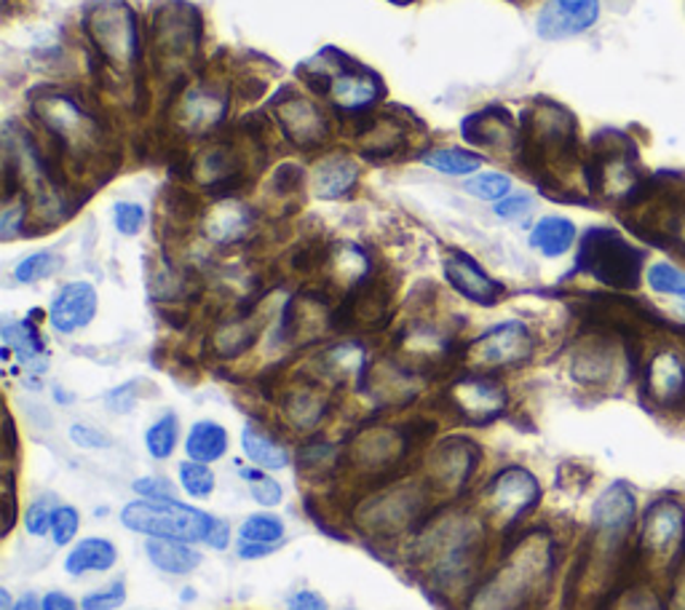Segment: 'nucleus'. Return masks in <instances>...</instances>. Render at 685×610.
<instances>
[{
  "label": "nucleus",
  "instance_id": "19",
  "mask_svg": "<svg viewBox=\"0 0 685 610\" xmlns=\"http://www.w3.org/2000/svg\"><path fill=\"white\" fill-rule=\"evenodd\" d=\"M381 95L375 80H370L368 75L362 73H340L335 78H329V97H333L335 104L346 110H357L364 108Z\"/></svg>",
  "mask_w": 685,
  "mask_h": 610
},
{
  "label": "nucleus",
  "instance_id": "40",
  "mask_svg": "<svg viewBox=\"0 0 685 610\" xmlns=\"http://www.w3.org/2000/svg\"><path fill=\"white\" fill-rule=\"evenodd\" d=\"M70 441H73L75 447H80V450H108L110 447L108 434L95 426H84V423H75V426L70 428Z\"/></svg>",
  "mask_w": 685,
  "mask_h": 610
},
{
  "label": "nucleus",
  "instance_id": "50",
  "mask_svg": "<svg viewBox=\"0 0 685 610\" xmlns=\"http://www.w3.org/2000/svg\"><path fill=\"white\" fill-rule=\"evenodd\" d=\"M14 610H43V600H38L35 595H25L20 602H16Z\"/></svg>",
  "mask_w": 685,
  "mask_h": 610
},
{
  "label": "nucleus",
  "instance_id": "4",
  "mask_svg": "<svg viewBox=\"0 0 685 610\" xmlns=\"http://www.w3.org/2000/svg\"><path fill=\"white\" fill-rule=\"evenodd\" d=\"M600 20V0H547L538 11L536 33L544 40H565L582 35Z\"/></svg>",
  "mask_w": 685,
  "mask_h": 610
},
{
  "label": "nucleus",
  "instance_id": "49",
  "mask_svg": "<svg viewBox=\"0 0 685 610\" xmlns=\"http://www.w3.org/2000/svg\"><path fill=\"white\" fill-rule=\"evenodd\" d=\"M276 546L274 544H254V541H239V557L241 560H260V557L271 555Z\"/></svg>",
  "mask_w": 685,
  "mask_h": 610
},
{
  "label": "nucleus",
  "instance_id": "28",
  "mask_svg": "<svg viewBox=\"0 0 685 610\" xmlns=\"http://www.w3.org/2000/svg\"><path fill=\"white\" fill-rule=\"evenodd\" d=\"M249 225V217L247 212L239 207H220L217 212L212 214V223H209V236L214 238V241L225 244V241H236L244 231H247Z\"/></svg>",
  "mask_w": 685,
  "mask_h": 610
},
{
  "label": "nucleus",
  "instance_id": "9",
  "mask_svg": "<svg viewBox=\"0 0 685 610\" xmlns=\"http://www.w3.org/2000/svg\"><path fill=\"white\" fill-rule=\"evenodd\" d=\"M584 260L591 269V273L608 284L626 282L624 276H630V265L635 269L630 249H626L619 238L608 234H595L591 238H586Z\"/></svg>",
  "mask_w": 685,
  "mask_h": 610
},
{
  "label": "nucleus",
  "instance_id": "5",
  "mask_svg": "<svg viewBox=\"0 0 685 610\" xmlns=\"http://www.w3.org/2000/svg\"><path fill=\"white\" fill-rule=\"evenodd\" d=\"M538 480L525 469H507L490 482L487 487V498H490V509L496 514H503L509 522H516L522 514H527L538 503Z\"/></svg>",
  "mask_w": 685,
  "mask_h": 610
},
{
  "label": "nucleus",
  "instance_id": "48",
  "mask_svg": "<svg viewBox=\"0 0 685 610\" xmlns=\"http://www.w3.org/2000/svg\"><path fill=\"white\" fill-rule=\"evenodd\" d=\"M43 610H78V602L65 592H49L43 597Z\"/></svg>",
  "mask_w": 685,
  "mask_h": 610
},
{
  "label": "nucleus",
  "instance_id": "35",
  "mask_svg": "<svg viewBox=\"0 0 685 610\" xmlns=\"http://www.w3.org/2000/svg\"><path fill=\"white\" fill-rule=\"evenodd\" d=\"M80 527V514L73 507H57L51 514V538L57 546H67L78 536Z\"/></svg>",
  "mask_w": 685,
  "mask_h": 610
},
{
  "label": "nucleus",
  "instance_id": "3",
  "mask_svg": "<svg viewBox=\"0 0 685 610\" xmlns=\"http://www.w3.org/2000/svg\"><path fill=\"white\" fill-rule=\"evenodd\" d=\"M533 353V335L522 322H501L472 343V359L482 368H509Z\"/></svg>",
  "mask_w": 685,
  "mask_h": 610
},
{
  "label": "nucleus",
  "instance_id": "12",
  "mask_svg": "<svg viewBox=\"0 0 685 610\" xmlns=\"http://www.w3.org/2000/svg\"><path fill=\"white\" fill-rule=\"evenodd\" d=\"M119 562V549L108 538H84L70 549L65 560V571L70 576H84V573H104Z\"/></svg>",
  "mask_w": 685,
  "mask_h": 610
},
{
  "label": "nucleus",
  "instance_id": "34",
  "mask_svg": "<svg viewBox=\"0 0 685 610\" xmlns=\"http://www.w3.org/2000/svg\"><path fill=\"white\" fill-rule=\"evenodd\" d=\"M252 340H254V329L249 327L247 322L225 324V327L217 333V348L223 357H236V353H241L244 348L252 346Z\"/></svg>",
  "mask_w": 685,
  "mask_h": 610
},
{
  "label": "nucleus",
  "instance_id": "45",
  "mask_svg": "<svg viewBox=\"0 0 685 610\" xmlns=\"http://www.w3.org/2000/svg\"><path fill=\"white\" fill-rule=\"evenodd\" d=\"M287 610H329V606L316 592L298 589L287 597Z\"/></svg>",
  "mask_w": 685,
  "mask_h": 610
},
{
  "label": "nucleus",
  "instance_id": "37",
  "mask_svg": "<svg viewBox=\"0 0 685 610\" xmlns=\"http://www.w3.org/2000/svg\"><path fill=\"white\" fill-rule=\"evenodd\" d=\"M185 113H188L194 129H204L207 124H212V121L220 119V113H223V104H220V100H214V97L201 95L199 91V95L190 97Z\"/></svg>",
  "mask_w": 685,
  "mask_h": 610
},
{
  "label": "nucleus",
  "instance_id": "7",
  "mask_svg": "<svg viewBox=\"0 0 685 610\" xmlns=\"http://www.w3.org/2000/svg\"><path fill=\"white\" fill-rule=\"evenodd\" d=\"M97 313V289L86 282H73L62 287L49 308V322L57 333L70 335L86 327Z\"/></svg>",
  "mask_w": 685,
  "mask_h": 610
},
{
  "label": "nucleus",
  "instance_id": "8",
  "mask_svg": "<svg viewBox=\"0 0 685 610\" xmlns=\"http://www.w3.org/2000/svg\"><path fill=\"white\" fill-rule=\"evenodd\" d=\"M452 404L466 421H490L493 415L503 410L507 394L498 383L485 381V377H466L458 381L450 391Z\"/></svg>",
  "mask_w": 685,
  "mask_h": 610
},
{
  "label": "nucleus",
  "instance_id": "23",
  "mask_svg": "<svg viewBox=\"0 0 685 610\" xmlns=\"http://www.w3.org/2000/svg\"><path fill=\"white\" fill-rule=\"evenodd\" d=\"M177 437H179L177 415H174V412H166L164 418H159V421L145 432V447H148L150 458H155V461L172 458V452L177 450Z\"/></svg>",
  "mask_w": 685,
  "mask_h": 610
},
{
  "label": "nucleus",
  "instance_id": "29",
  "mask_svg": "<svg viewBox=\"0 0 685 610\" xmlns=\"http://www.w3.org/2000/svg\"><path fill=\"white\" fill-rule=\"evenodd\" d=\"M648 287L659 295H672V298L685 303V273L672 263H653L648 269Z\"/></svg>",
  "mask_w": 685,
  "mask_h": 610
},
{
  "label": "nucleus",
  "instance_id": "11",
  "mask_svg": "<svg viewBox=\"0 0 685 610\" xmlns=\"http://www.w3.org/2000/svg\"><path fill=\"white\" fill-rule=\"evenodd\" d=\"M477 466V447L469 441H447L437 450L432 461V474L437 476L439 485L461 487Z\"/></svg>",
  "mask_w": 685,
  "mask_h": 610
},
{
  "label": "nucleus",
  "instance_id": "1",
  "mask_svg": "<svg viewBox=\"0 0 685 610\" xmlns=\"http://www.w3.org/2000/svg\"><path fill=\"white\" fill-rule=\"evenodd\" d=\"M212 522V514L188 507V503L174 501V498H166V501L139 498V501L126 503L121 509V525L135 533H142L148 538H170V541H207Z\"/></svg>",
  "mask_w": 685,
  "mask_h": 610
},
{
  "label": "nucleus",
  "instance_id": "10",
  "mask_svg": "<svg viewBox=\"0 0 685 610\" xmlns=\"http://www.w3.org/2000/svg\"><path fill=\"white\" fill-rule=\"evenodd\" d=\"M632 522H635V496H632L630 487L616 482L591 507V525L597 531L611 533V536H621V533L630 531Z\"/></svg>",
  "mask_w": 685,
  "mask_h": 610
},
{
  "label": "nucleus",
  "instance_id": "6",
  "mask_svg": "<svg viewBox=\"0 0 685 610\" xmlns=\"http://www.w3.org/2000/svg\"><path fill=\"white\" fill-rule=\"evenodd\" d=\"M445 276L447 282L452 284V289H456L458 295H463V298L472 300V303L493 306L498 303V298L503 295L501 284H498L496 278L487 276V273L479 269L477 260H472L463 252H447Z\"/></svg>",
  "mask_w": 685,
  "mask_h": 610
},
{
  "label": "nucleus",
  "instance_id": "22",
  "mask_svg": "<svg viewBox=\"0 0 685 610\" xmlns=\"http://www.w3.org/2000/svg\"><path fill=\"white\" fill-rule=\"evenodd\" d=\"M651 388L659 399L670 402L685 391V362L675 353H664L651 364Z\"/></svg>",
  "mask_w": 685,
  "mask_h": 610
},
{
  "label": "nucleus",
  "instance_id": "47",
  "mask_svg": "<svg viewBox=\"0 0 685 610\" xmlns=\"http://www.w3.org/2000/svg\"><path fill=\"white\" fill-rule=\"evenodd\" d=\"M204 544H209V546H212V549H217V551L228 549V546H231V525H228V522L220 520V516H214L212 531H209V536H207Z\"/></svg>",
  "mask_w": 685,
  "mask_h": 610
},
{
  "label": "nucleus",
  "instance_id": "26",
  "mask_svg": "<svg viewBox=\"0 0 685 610\" xmlns=\"http://www.w3.org/2000/svg\"><path fill=\"white\" fill-rule=\"evenodd\" d=\"M648 538L656 549H667L672 541H677L683 533V514L677 507H659L648 522Z\"/></svg>",
  "mask_w": 685,
  "mask_h": 610
},
{
  "label": "nucleus",
  "instance_id": "33",
  "mask_svg": "<svg viewBox=\"0 0 685 610\" xmlns=\"http://www.w3.org/2000/svg\"><path fill=\"white\" fill-rule=\"evenodd\" d=\"M57 269H60V260H57V254L51 252H35L30 254V258L22 260L20 265H16V282L22 284H33V282H40V278L51 276Z\"/></svg>",
  "mask_w": 685,
  "mask_h": 610
},
{
  "label": "nucleus",
  "instance_id": "27",
  "mask_svg": "<svg viewBox=\"0 0 685 610\" xmlns=\"http://www.w3.org/2000/svg\"><path fill=\"white\" fill-rule=\"evenodd\" d=\"M239 538L254 544H278L284 538V520L274 514H249L239 525Z\"/></svg>",
  "mask_w": 685,
  "mask_h": 610
},
{
  "label": "nucleus",
  "instance_id": "13",
  "mask_svg": "<svg viewBox=\"0 0 685 610\" xmlns=\"http://www.w3.org/2000/svg\"><path fill=\"white\" fill-rule=\"evenodd\" d=\"M145 555L161 573H170V576H188L201 565L199 551L190 549L185 541H170V538H150Z\"/></svg>",
  "mask_w": 685,
  "mask_h": 610
},
{
  "label": "nucleus",
  "instance_id": "39",
  "mask_svg": "<svg viewBox=\"0 0 685 610\" xmlns=\"http://www.w3.org/2000/svg\"><path fill=\"white\" fill-rule=\"evenodd\" d=\"M113 220L115 228L124 236H137L145 225V209L139 203L132 201H119L113 207Z\"/></svg>",
  "mask_w": 685,
  "mask_h": 610
},
{
  "label": "nucleus",
  "instance_id": "14",
  "mask_svg": "<svg viewBox=\"0 0 685 610\" xmlns=\"http://www.w3.org/2000/svg\"><path fill=\"white\" fill-rule=\"evenodd\" d=\"M278 121L284 124V132H287L298 145L316 142L324 132V119L319 115V110L306 100L282 102V108H278Z\"/></svg>",
  "mask_w": 685,
  "mask_h": 610
},
{
  "label": "nucleus",
  "instance_id": "31",
  "mask_svg": "<svg viewBox=\"0 0 685 610\" xmlns=\"http://www.w3.org/2000/svg\"><path fill=\"white\" fill-rule=\"evenodd\" d=\"M179 487L190 498H207L214 493V474L209 472L207 463L185 461L179 463Z\"/></svg>",
  "mask_w": 685,
  "mask_h": 610
},
{
  "label": "nucleus",
  "instance_id": "44",
  "mask_svg": "<svg viewBox=\"0 0 685 610\" xmlns=\"http://www.w3.org/2000/svg\"><path fill=\"white\" fill-rule=\"evenodd\" d=\"M135 386L137 383H126V386L113 388V391L108 394V407L115 412V415H124V412L135 410V404H137Z\"/></svg>",
  "mask_w": 685,
  "mask_h": 610
},
{
  "label": "nucleus",
  "instance_id": "46",
  "mask_svg": "<svg viewBox=\"0 0 685 610\" xmlns=\"http://www.w3.org/2000/svg\"><path fill=\"white\" fill-rule=\"evenodd\" d=\"M22 220H25V207H22V201L5 207L3 217H0V236H3L5 241L14 238L22 231Z\"/></svg>",
  "mask_w": 685,
  "mask_h": 610
},
{
  "label": "nucleus",
  "instance_id": "43",
  "mask_svg": "<svg viewBox=\"0 0 685 610\" xmlns=\"http://www.w3.org/2000/svg\"><path fill=\"white\" fill-rule=\"evenodd\" d=\"M533 209V199L527 194L507 196L503 201L496 203V214L501 220H522Z\"/></svg>",
  "mask_w": 685,
  "mask_h": 610
},
{
  "label": "nucleus",
  "instance_id": "42",
  "mask_svg": "<svg viewBox=\"0 0 685 610\" xmlns=\"http://www.w3.org/2000/svg\"><path fill=\"white\" fill-rule=\"evenodd\" d=\"M135 493L142 498H150V501H166V498H174V485L170 480H161V476H145V480H137Z\"/></svg>",
  "mask_w": 685,
  "mask_h": 610
},
{
  "label": "nucleus",
  "instance_id": "51",
  "mask_svg": "<svg viewBox=\"0 0 685 610\" xmlns=\"http://www.w3.org/2000/svg\"><path fill=\"white\" fill-rule=\"evenodd\" d=\"M0 610H14V606H11L9 589H0Z\"/></svg>",
  "mask_w": 685,
  "mask_h": 610
},
{
  "label": "nucleus",
  "instance_id": "20",
  "mask_svg": "<svg viewBox=\"0 0 685 610\" xmlns=\"http://www.w3.org/2000/svg\"><path fill=\"white\" fill-rule=\"evenodd\" d=\"M509 135H512V121L503 115V110H485L463 124V137L487 148H503Z\"/></svg>",
  "mask_w": 685,
  "mask_h": 610
},
{
  "label": "nucleus",
  "instance_id": "38",
  "mask_svg": "<svg viewBox=\"0 0 685 610\" xmlns=\"http://www.w3.org/2000/svg\"><path fill=\"white\" fill-rule=\"evenodd\" d=\"M324 407L319 404V399H313L311 394H295L287 402V415L289 421L298 423L300 428H309L322 418Z\"/></svg>",
  "mask_w": 685,
  "mask_h": 610
},
{
  "label": "nucleus",
  "instance_id": "30",
  "mask_svg": "<svg viewBox=\"0 0 685 610\" xmlns=\"http://www.w3.org/2000/svg\"><path fill=\"white\" fill-rule=\"evenodd\" d=\"M466 190L474 196V199L482 201H503L507 196H512V179L501 172H487L477 174L466 183Z\"/></svg>",
  "mask_w": 685,
  "mask_h": 610
},
{
  "label": "nucleus",
  "instance_id": "17",
  "mask_svg": "<svg viewBox=\"0 0 685 610\" xmlns=\"http://www.w3.org/2000/svg\"><path fill=\"white\" fill-rule=\"evenodd\" d=\"M38 115L49 124L51 132H57L62 139H70V142L86 137V132H89L86 115L65 97H46V100H40Z\"/></svg>",
  "mask_w": 685,
  "mask_h": 610
},
{
  "label": "nucleus",
  "instance_id": "24",
  "mask_svg": "<svg viewBox=\"0 0 685 610\" xmlns=\"http://www.w3.org/2000/svg\"><path fill=\"white\" fill-rule=\"evenodd\" d=\"M426 161L432 170L452 174V177H463V174H474L482 166V155L469 153V150L461 148H443V150H432L426 153Z\"/></svg>",
  "mask_w": 685,
  "mask_h": 610
},
{
  "label": "nucleus",
  "instance_id": "15",
  "mask_svg": "<svg viewBox=\"0 0 685 610\" xmlns=\"http://www.w3.org/2000/svg\"><path fill=\"white\" fill-rule=\"evenodd\" d=\"M185 452L190 461L217 463L228 452V432L214 421H199L190 426L188 439H185Z\"/></svg>",
  "mask_w": 685,
  "mask_h": 610
},
{
  "label": "nucleus",
  "instance_id": "36",
  "mask_svg": "<svg viewBox=\"0 0 685 610\" xmlns=\"http://www.w3.org/2000/svg\"><path fill=\"white\" fill-rule=\"evenodd\" d=\"M126 602V586L124 581H115V584L102 586V589L91 592L80 600L84 610H119Z\"/></svg>",
  "mask_w": 685,
  "mask_h": 610
},
{
  "label": "nucleus",
  "instance_id": "25",
  "mask_svg": "<svg viewBox=\"0 0 685 610\" xmlns=\"http://www.w3.org/2000/svg\"><path fill=\"white\" fill-rule=\"evenodd\" d=\"M3 343L5 351H14L22 364H30L43 353V343H40L38 333L27 322L3 324Z\"/></svg>",
  "mask_w": 685,
  "mask_h": 610
},
{
  "label": "nucleus",
  "instance_id": "41",
  "mask_svg": "<svg viewBox=\"0 0 685 610\" xmlns=\"http://www.w3.org/2000/svg\"><path fill=\"white\" fill-rule=\"evenodd\" d=\"M51 514L54 509H49V503L35 501L25 514V531L35 538H43L46 533H51Z\"/></svg>",
  "mask_w": 685,
  "mask_h": 610
},
{
  "label": "nucleus",
  "instance_id": "2",
  "mask_svg": "<svg viewBox=\"0 0 685 610\" xmlns=\"http://www.w3.org/2000/svg\"><path fill=\"white\" fill-rule=\"evenodd\" d=\"M91 43L115 67H129L137 60L135 14L124 0H102L86 16Z\"/></svg>",
  "mask_w": 685,
  "mask_h": 610
},
{
  "label": "nucleus",
  "instance_id": "16",
  "mask_svg": "<svg viewBox=\"0 0 685 610\" xmlns=\"http://www.w3.org/2000/svg\"><path fill=\"white\" fill-rule=\"evenodd\" d=\"M576 244V225L568 217H541L531 234V247L538 249L544 258H562Z\"/></svg>",
  "mask_w": 685,
  "mask_h": 610
},
{
  "label": "nucleus",
  "instance_id": "32",
  "mask_svg": "<svg viewBox=\"0 0 685 610\" xmlns=\"http://www.w3.org/2000/svg\"><path fill=\"white\" fill-rule=\"evenodd\" d=\"M241 476L249 482V493H252V498L260 503V507L274 509V507H278V503H282L284 490H282V485H278V482L274 480V476L263 474L258 466L244 469Z\"/></svg>",
  "mask_w": 685,
  "mask_h": 610
},
{
  "label": "nucleus",
  "instance_id": "21",
  "mask_svg": "<svg viewBox=\"0 0 685 610\" xmlns=\"http://www.w3.org/2000/svg\"><path fill=\"white\" fill-rule=\"evenodd\" d=\"M359 170L353 161L348 159H329L324 161L316 170V177H313V188L322 199H340L342 194L351 190V185L357 183Z\"/></svg>",
  "mask_w": 685,
  "mask_h": 610
},
{
  "label": "nucleus",
  "instance_id": "18",
  "mask_svg": "<svg viewBox=\"0 0 685 610\" xmlns=\"http://www.w3.org/2000/svg\"><path fill=\"white\" fill-rule=\"evenodd\" d=\"M241 447H244V456H247L258 469H265V472H278V469L289 466L287 447L278 445L274 437L260 432L258 426H244Z\"/></svg>",
  "mask_w": 685,
  "mask_h": 610
}]
</instances>
